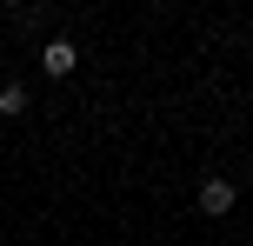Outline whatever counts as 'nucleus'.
<instances>
[{"label":"nucleus","instance_id":"obj_1","mask_svg":"<svg viewBox=\"0 0 253 246\" xmlns=\"http://www.w3.org/2000/svg\"><path fill=\"white\" fill-rule=\"evenodd\" d=\"M193 207H200L207 220H227V213L240 207V186H233L227 173H207V180H200V193H193Z\"/></svg>","mask_w":253,"mask_h":246},{"label":"nucleus","instance_id":"obj_2","mask_svg":"<svg viewBox=\"0 0 253 246\" xmlns=\"http://www.w3.org/2000/svg\"><path fill=\"white\" fill-rule=\"evenodd\" d=\"M74 67H80V47H74L67 34H53L47 47H40V73H47V80H67Z\"/></svg>","mask_w":253,"mask_h":246},{"label":"nucleus","instance_id":"obj_3","mask_svg":"<svg viewBox=\"0 0 253 246\" xmlns=\"http://www.w3.org/2000/svg\"><path fill=\"white\" fill-rule=\"evenodd\" d=\"M27 113V87L20 80H0V120H20Z\"/></svg>","mask_w":253,"mask_h":246}]
</instances>
